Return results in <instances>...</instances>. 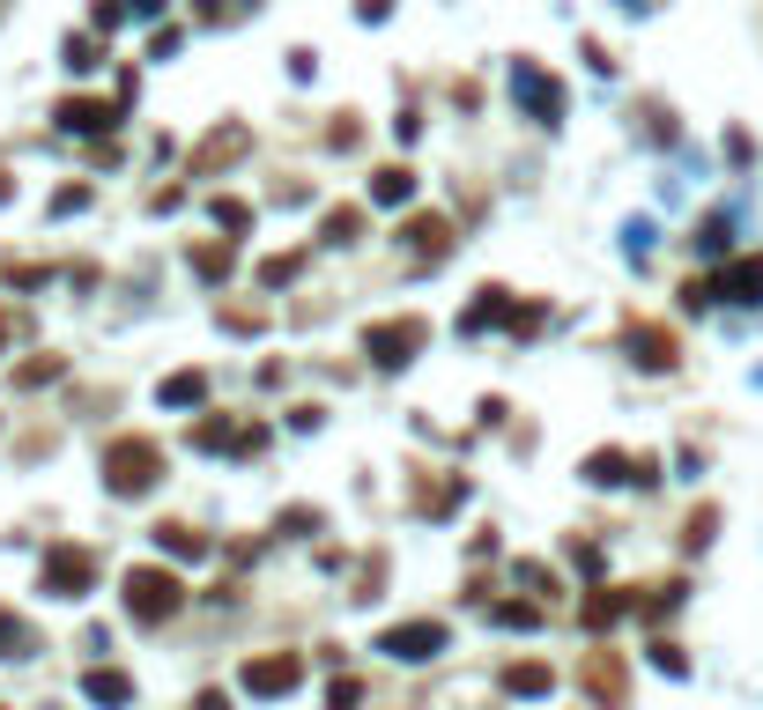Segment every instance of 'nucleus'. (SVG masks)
<instances>
[{
	"label": "nucleus",
	"mask_w": 763,
	"mask_h": 710,
	"mask_svg": "<svg viewBox=\"0 0 763 710\" xmlns=\"http://www.w3.org/2000/svg\"><path fill=\"white\" fill-rule=\"evenodd\" d=\"M156 481H164L156 437H112V444H104V489H112V496H149Z\"/></svg>",
	"instance_id": "nucleus-1"
},
{
	"label": "nucleus",
	"mask_w": 763,
	"mask_h": 710,
	"mask_svg": "<svg viewBox=\"0 0 763 710\" xmlns=\"http://www.w3.org/2000/svg\"><path fill=\"white\" fill-rule=\"evenodd\" d=\"M119 599H127V615H133V622H170V615L186 607V585H178L170 570H156V563H141V570H127Z\"/></svg>",
	"instance_id": "nucleus-2"
},
{
	"label": "nucleus",
	"mask_w": 763,
	"mask_h": 710,
	"mask_svg": "<svg viewBox=\"0 0 763 710\" xmlns=\"http://www.w3.org/2000/svg\"><path fill=\"white\" fill-rule=\"evenodd\" d=\"M423 340H430L423 319H379V326H364V356H371L379 371H400V363L423 356Z\"/></svg>",
	"instance_id": "nucleus-3"
},
{
	"label": "nucleus",
	"mask_w": 763,
	"mask_h": 710,
	"mask_svg": "<svg viewBox=\"0 0 763 710\" xmlns=\"http://www.w3.org/2000/svg\"><path fill=\"white\" fill-rule=\"evenodd\" d=\"M97 585V555L89 547H44V578H38V592H52V599H82V592Z\"/></svg>",
	"instance_id": "nucleus-4"
},
{
	"label": "nucleus",
	"mask_w": 763,
	"mask_h": 710,
	"mask_svg": "<svg viewBox=\"0 0 763 710\" xmlns=\"http://www.w3.org/2000/svg\"><path fill=\"white\" fill-rule=\"evenodd\" d=\"M445 644H453V629H445V622H430V615H423V622H393V629L379 636V651H385V659H408V667H416V659H437Z\"/></svg>",
	"instance_id": "nucleus-5"
},
{
	"label": "nucleus",
	"mask_w": 763,
	"mask_h": 710,
	"mask_svg": "<svg viewBox=\"0 0 763 710\" xmlns=\"http://www.w3.org/2000/svg\"><path fill=\"white\" fill-rule=\"evenodd\" d=\"M238 681H245V696H290L304 681V659L297 651H267V659H245Z\"/></svg>",
	"instance_id": "nucleus-6"
},
{
	"label": "nucleus",
	"mask_w": 763,
	"mask_h": 710,
	"mask_svg": "<svg viewBox=\"0 0 763 710\" xmlns=\"http://www.w3.org/2000/svg\"><path fill=\"white\" fill-rule=\"evenodd\" d=\"M245 149H253V126H245V119H222V126H215V133H208V141L193 149V178H208V170L238 164Z\"/></svg>",
	"instance_id": "nucleus-7"
},
{
	"label": "nucleus",
	"mask_w": 763,
	"mask_h": 710,
	"mask_svg": "<svg viewBox=\"0 0 763 710\" xmlns=\"http://www.w3.org/2000/svg\"><path fill=\"white\" fill-rule=\"evenodd\" d=\"M623 348H631L637 356V371H675V334H667V326H652V319H631V326H623Z\"/></svg>",
	"instance_id": "nucleus-8"
},
{
	"label": "nucleus",
	"mask_w": 763,
	"mask_h": 710,
	"mask_svg": "<svg viewBox=\"0 0 763 710\" xmlns=\"http://www.w3.org/2000/svg\"><path fill=\"white\" fill-rule=\"evenodd\" d=\"M193 444H201V452H259L267 429H259V422H238V415H208L193 429Z\"/></svg>",
	"instance_id": "nucleus-9"
},
{
	"label": "nucleus",
	"mask_w": 763,
	"mask_h": 710,
	"mask_svg": "<svg viewBox=\"0 0 763 710\" xmlns=\"http://www.w3.org/2000/svg\"><path fill=\"white\" fill-rule=\"evenodd\" d=\"M511 89H519V104H526L542 126L563 119V82H556V75H542V67H511Z\"/></svg>",
	"instance_id": "nucleus-10"
},
{
	"label": "nucleus",
	"mask_w": 763,
	"mask_h": 710,
	"mask_svg": "<svg viewBox=\"0 0 763 710\" xmlns=\"http://www.w3.org/2000/svg\"><path fill=\"white\" fill-rule=\"evenodd\" d=\"M52 119L67 126V133H89V141H97V133H112V126H119V104H97V96H67V104H60Z\"/></svg>",
	"instance_id": "nucleus-11"
},
{
	"label": "nucleus",
	"mask_w": 763,
	"mask_h": 710,
	"mask_svg": "<svg viewBox=\"0 0 763 710\" xmlns=\"http://www.w3.org/2000/svg\"><path fill=\"white\" fill-rule=\"evenodd\" d=\"M400 237H408L416 259H445V251H453V222H445V215H408Z\"/></svg>",
	"instance_id": "nucleus-12"
},
{
	"label": "nucleus",
	"mask_w": 763,
	"mask_h": 710,
	"mask_svg": "<svg viewBox=\"0 0 763 710\" xmlns=\"http://www.w3.org/2000/svg\"><path fill=\"white\" fill-rule=\"evenodd\" d=\"M712 296H734V304H763V259H734V267H720Z\"/></svg>",
	"instance_id": "nucleus-13"
},
{
	"label": "nucleus",
	"mask_w": 763,
	"mask_h": 710,
	"mask_svg": "<svg viewBox=\"0 0 763 710\" xmlns=\"http://www.w3.org/2000/svg\"><path fill=\"white\" fill-rule=\"evenodd\" d=\"M586 688H594L600 703H623V696H631V673H623V659H615V651H594V659H586Z\"/></svg>",
	"instance_id": "nucleus-14"
},
{
	"label": "nucleus",
	"mask_w": 763,
	"mask_h": 710,
	"mask_svg": "<svg viewBox=\"0 0 763 710\" xmlns=\"http://www.w3.org/2000/svg\"><path fill=\"white\" fill-rule=\"evenodd\" d=\"M505 319H519V304H511L505 289H474V304L460 311V326H467V334H482V326H505Z\"/></svg>",
	"instance_id": "nucleus-15"
},
{
	"label": "nucleus",
	"mask_w": 763,
	"mask_h": 710,
	"mask_svg": "<svg viewBox=\"0 0 763 710\" xmlns=\"http://www.w3.org/2000/svg\"><path fill=\"white\" fill-rule=\"evenodd\" d=\"M82 696H89V703H104V710H119V703H133V681L119 667H89L82 673Z\"/></svg>",
	"instance_id": "nucleus-16"
},
{
	"label": "nucleus",
	"mask_w": 763,
	"mask_h": 710,
	"mask_svg": "<svg viewBox=\"0 0 763 710\" xmlns=\"http://www.w3.org/2000/svg\"><path fill=\"white\" fill-rule=\"evenodd\" d=\"M371 201H379V208H400V201H416V170H408V164L371 170Z\"/></svg>",
	"instance_id": "nucleus-17"
},
{
	"label": "nucleus",
	"mask_w": 763,
	"mask_h": 710,
	"mask_svg": "<svg viewBox=\"0 0 763 710\" xmlns=\"http://www.w3.org/2000/svg\"><path fill=\"white\" fill-rule=\"evenodd\" d=\"M156 547H164V555H178V563H186V555L201 563V555H208V533H193L186 518H164V526H156Z\"/></svg>",
	"instance_id": "nucleus-18"
},
{
	"label": "nucleus",
	"mask_w": 763,
	"mask_h": 710,
	"mask_svg": "<svg viewBox=\"0 0 763 710\" xmlns=\"http://www.w3.org/2000/svg\"><path fill=\"white\" fill-rule=\"evenodd\" d=\"M549 688H556V673L542 659H511L505 667V696H549Z\"/></svg>",
	"instance_id": "nucleus-19"
},
{
	"label": "nucleus",
	"mask_w": 763,
	"mask_h": 710,
	"mask_svg": "<svg viewBox=\"0 0 763 710\" xmlns=\"http://www.w3.org/2000/svg\"><path fill=\"white\" fill-rule=\"evenodd\" d=\"M631 607H637L631 592H608V585H600L594 599L578 607V615H586V629H615V622H623V615H631Z\"/></svg>",
	"instance_id": "nucleus-20"
},
{
	"label": "nucleus",
	"mask_w": 763,
	"mask_h": 710,
	"mask_svg": "<svg viewBox=\"0 0 763 710\" xmlns=\"http://www.w3.org/2000/svg\"><path fill=\"white\" fill-rule=\"evenodd\" d=\"M156 400H164V408H201V400H208V377L201 371H170Z\"/></svg>",
	"instance_id": "nucleus-21"
},
{
	"label": "nucleus",
	"mask_w": 763,
	"mask_h": 710,
	"mask_svg": "<svg viewBox=\"0 0 763 710\" xmlns=\"http://www.w3.org/2000/svg\"><path fill=\"white\" fill-rule=\"evenodd\" d=\"M586 481H594V489H615V481H637V460H623V452H594V460H586Z\"/></svg>",
	"instance_id": "nucleus-22"
},
{
	"label": "nucleus",
	"mask_w": 763,
	"mask_h": 710,
	"mask_svg": "<svg viewBox=\"0 0 763 710\" xmlns=\"http://www.w3.org/2000/svg\"><path fill=\"white\" fill-rule=\"evenodd\" d=\"M682 607V578H667V585H645L637 592V615H652V622H660V615H675Z\"/></svg>",
	"instance_id": "nucleus-23"
},
{
	"label": "nucleus",
	"mask_w": 763,
	"mask_h": 710,
	"mask_svg": "<svg viewBox=\"0 0 763 710\" xmlns=\"http://www.w3.org/2000/svg\"><path fill=\"white\" fill-rule=\"evenodd\" d=\"M712 533H720V511L704 503V511H689V533H682V547L697 555V547H712Z\"/></svg>",
	"instance_id": "nucleus-24"
},
{
	"label": "nucleus",
	"mask_w": 763,
	"mask_h": 710,
	"mask_svg": "<svg viewBox=\"0 0 763 710\" xmlns=\"http://www.w3.org/2000/svg\"><path fill=\"white\" fill-rule=\"evenodd\" d=\"M356 230H364V208H334L327 215V245H356Z\"/></svg>",
	"instance_id": "nucleus-25"
},
{
	"label": "nucleus",
	"mask_w": 763,
	"mask_h": 710,
	"mask_svg": "<svg viewBox=\"0 0 763 710\" xmlns=\"http://www.w3.org/2000/svg\"><path fill=\"white\" fill-rule=\"evenodd\" d=\"M193 274H201V282H222V274H230V245H201L193 251Z\"/></svg>",
	"instance_id": "nucleus-26"
},
{
	"label": "nucleus",
	"mask_w": 763,
	"mask_h": 710,
	"mask_svg": "<svg viewBox=\"0 0 763 710\" xmlns=\"http://www.w3.org/2000/svg\"><path fill=\"white\" fill-rule=\"evenodd\" d=\"M497 622H505V629H534V622H542V599H505Z\"/></svg>",
	"instance_id": "nucleus-27"
},
{
	"label": "nucleus",
	"mask_w": 763,
	"mask_h": 710,
	"mask_svg": "<svg viewBox=\"0 0 763 710\" xmlns=\"http://www.w3.org/2000/svg\"><path fill=\"white\" fill-rule=\"evenodd\" d=\"M0 651H8V659H23V651H30V629L15 622L8 607H0Z\"/></svg>",
	"instance_id": "nucleus-28"
},
{
	"label": "nucleus",
	"mask_w": 763,
	"mask_h": 710,
	"mask_svg": "<svg viewBox=\"0 0 763 710\" xmlns=\"http://www.w3.org/2000/svg\"><path fill=\"white\" fill-rule=\"evenodd\" d=\"M652 667H660V673H675V681H682V673H689V651H682V644H667V636H660V644H652Z\"/></svg>",
	"instance_id": "nucleus-29"
},
{
	"label": "nucleus",
	"mask_w": 763,
	"mask_h": 710,
	"mask_svg": "<svg viewBox=\"0 0 763 710\" xmlns=\"http://www.w3.org/2000/svg\"><path fill=\"white\" fill-rule=\"evenodd\" d=\"M297 267H304V251H282V259H267V267H259V282H267V289H282Z\"/></svg>",
	"instance_id": "nucleus-30"
},
{
	"label": "nucleus",
	"mask_w": 763,
	"mask_h": 710,
	"mask_svg": "<svg viewBox=\"0 0 763 710\" xmlns=\"http://www.w3.org/2000/svg\"><path fill=\"white\" fill-rule=\"evenodd\" d=\"M60 371H67L60 356H38V363H23V371H15V385H52Z\"/></svg>",
	"instance_id": "nucleus-31"
},
{
	"label": "nucleus",
	"mask_w": 763,
	"mask_h": 710,
	"mask_svg": "<svg viewBox=\"0 0 763 710\" xmlns=\"http://www.w3.org/2000/svg\"><path fill=\"white\" fill-rule=\"evenodd\" d=\"M364 703V681H348V673H341L334 688H327V710H356Z\"/></svg>",
	"instance_id": "nucleus-32"
},
{
	"label": "nucleus",
	"mask_w": 763,
	"mask_h": 710,
	"mask_svg": "<svg viewBox=\"0 0 763 710\" xmlns=\"http://www.w3.org/2000/svg\"><path fill=\"white\" fill-rule=\"evenodd\" d=\"M319 526H327V518H319V511H304V503H290V511H282V533H319Z\"/></svg>",
	"instance_id": "nucleus-33"
},
{
	"label": "nucleus",
	"mask_w": 763,
	"mask_h": 710,
	"mask_svg": "<svg viewBox=\"0 0 763 710\" xmlns=\"http://www.w3.org/2000/svg\"><path fill=\"white\" fill-rule=\"evenodd\" d=\"M215 222H222V230H245L253 208H245V201H215Z\"/></svg>",
	"instance_id": "nucleus-34"
},
{
	"label": "nucleus",
	"mask_w": 763,
	"mask_h": 710,
	"mask_svg": "<svg viewBox=\"0 0 763 710\" xmlns=\"http://www.w3.org/2000/svg\"><path fill=\"white\" fill-rule=\"evenodd\" d=\"M67 67H75V75L97 67V38H67Z\"/></svg>",
	"instance_id": "nucleus-35"
},
{
	"label": "nucleus",
	"mask_w": 763,
	"mask_h": 710,
	"mask_svg": "<svg viewBox=\"0 0 763 710\" xmlns=\"http://www.w3.org/2000/svg\"><path fill=\"white\" fill-rule=\"evenodd\" d=\"M726 237H734V222H726V215H712V222H704V237H697V245H704V251H726Z\"/></svg>",
	"instance_id": "nucleus-36"
},
{
	"label": "nucleus",
	"mask_w": 763,
	"mask_h": 710,
	"mask_svg": "<svg viewBox=\"0 0 763 710\" xmlns=\"http://www.w3.org/2000/svg\"><path fill=\"white\" fill-rule=\"evenodd\" d=\"M119 15H127V0H97V30H112Z\"/></svg>",
	"instance_id": "nucleus-37"
},
{
	"label": "nucleus",
	"mask_w": 763,
	"mask_h": 710,
	"mask_svg": "<svg viewBox=\"0 0 763 710\" xmlns=\"http://www.w3.org/2000/svg\"><path fill=\"white\" fill-rule=\"evenodd\" d=\"M193 710H230V696H222V688H201V696H193Z\"/></svg>",
	"instance_id": "nucleus-38"
},
{
	"label": "nucleus",
	"mask_w": 763,
	"mask_h": 710,
	"mask_svg": "<svg viewBox=\"0 0 763 710\" xmlns=\"http://www.w3.org/2000/svg\"><path fill=\"white\" fill-rule=\"evenodd\" d=\"M0 340H8V319H0Z\"/></svg>",
	"instance_id": "nucleus-39"
}]
</instances>
